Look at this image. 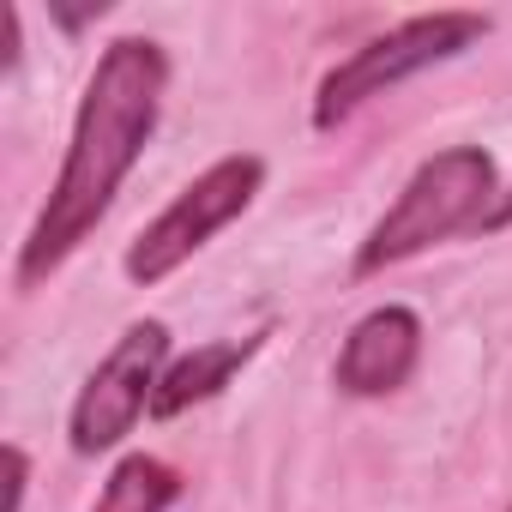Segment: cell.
I'll use <instances>...</instances> for the list:
<instances>
[{
	"instance_id": "cell-1",
	"label": "cell",
	"mask_w": 512,
	"mask_h": 512,
	"mask_svg": "<svg viewBox=\"0 0 512 512\" xmlns=\"http://www.w3.org/2000/svg\"><path fill=\"white\" fill-rule=\"evenodd\" d=\"M163 85H169V61L157 43L145 37H121L103 49L85 97H79V121H73V145L67 163L49 187V205L37 211L25 247H19V290H37L67 253L103 223L109 199L121 193L127 169L139 163L145 139L157 133V109H163Z\"/></svg>"
},
{
	"instance_id": "cell-2",
	"label": "cell",
	"mask_w": 512,
	"mask_h": 512,
	"mask_svg": "<svg viewBox=\"0 0 512 512\" xmlns=\"http://www.w3.org/2000/svg\"><path fill=\"white\" fill-rule=\"evenodd\" d=\"M488 199H494V157L482 145H452L440 157H428L404 193L392 199V211L374 223V235L356 253V278H374L410 253L458 235L464 223H488Z\"/></svg>"
},
{
	"instance_id": "cell-3",
	"label": "cell",
	"mask_w": 512,
	"mask_h": 512,
	"mask_svg": "<svg viewBox=\"0 0 512 512\" xmlns=\"http://www.w3.org/2000/svg\"><path fill=\"white\" fill-rule=\"evenodd\" d=\"M482 37H488V19H482V13H428V19L392 25L386 37L362 43L344 67L326 73V85H320V97H314V127L332 133V127L350 121L368 97H386V91L404 85L410 73H422V67H434V61H452V55H464V49L482 43Z\"/></svg>"
},
{
	"instance_id": "cell-4",
	"label": "cell",
	"mask_w": 512,
	"mask_h": 512,
	"mask_svg": "<svg viewBox=\"0 0 512 512\" xmlns=\"http://www.w3.org/2000/svg\"><path fill=\"white\" fill-rule=\"evenodd\" d=\"M260 181H266V163H260V157H223V163H211V169L127 247V278H133V284H163L175 266L193 260V253H199L229 217H241V211L253 205Z\"/></svg>"
},
{
	"instance_id": "cell-5",
	"label": "cell",
	"mask_w": 512,
	"mask_h": 512,
	"mask_svg": "<svg viewBox=\"0 0 512 512\" xmlns=\"http://www.w3.org/2000/svg\"><path fill=\"white\" fill-rule=\"evenodd\" d=\"M163 356H169V326L163 320L127 326V338L103 356V368L85 380V392L73 404V452L97 458V452H109V446H121L133 434V422L157 398Z\"/></svg>"
},
{
	"instance_id": "cell-6",
	"label": "cell",
	"mask_w": 512,
	"mask_h": 512,
	"mask_svg": "<svg viewBox=\"0 0 512 512\" xmlns=\"http://www.w3.org/2000/svg\"><path fill=\"white\" fill-rule=\"evenodd\" d=\"M422 356V326L410 308H374L350 326L344 350H338V386L350 398H386L410 380Z\"/></svg>"
},
{
	"instance_id": "cell-7",
	"label": "cell",
	"mask_w": 512,
	"mask_h": 512,
	"mask_svg": "<svg viewBox=\"0 0 512 512\" xmlns=\"http://www.w3.org/2000/svg\"><path fill=\"white\" fill-rule=\"evenodd\" d=\"M253 350H260V338H229V344H205V350L181 356L175 368H163L157 398H151V416H181L187 404H199V398L223 392V386L235 380V368H241Z\"/></svg>"
},
{
	"instance_id": "cell-8",
	"label": "cell",
	"mask_w": 512,
	"mask_h": 512,
	"mask_svg": "<svg viewBox=\"0 0 512 512\" xmlns=\"http://www.w3.org/2000/svg\"><path fill=\"white\" fill-rule=\"evenodd\" d=\"M175 494H181V476H175L163 458L133 452V458H121V464L109 470L97 512H169Z\"/></svg>"
},
{
	"instance_id": "cell-9",
	"label": "cell",
	"mask_w": 512,
	"mask_h": 512,
	"mask_svg": "<svg viewBox=\"0 0 512 512\" xmlns=\"http://www.w3.org/2000/svg\"><path fill=\"white\" fill-rule=\"evenodd\" d=\"M25 482H31V458L19 446H7V512L25 506Z\"/></svg>"
},
{
	"instance_id": "cell-10",
	"label": "cell",
	"mask_w": 512,
	"mask_h": 512,
	"mask_svg": "<svg viewBox=\"0 0 512 512\" xmlns=\"http://www.w3.org/2000/svg\"><path fill=\"white\" fill-rule=\"evenodd\" d=\"M506 512H512V506H506Z\"/></svg>"
}]
</instances>
